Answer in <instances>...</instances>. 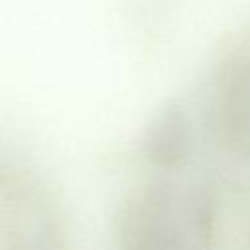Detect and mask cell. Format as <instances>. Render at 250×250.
Segmentation results:
<instances>
[]
</instances>
